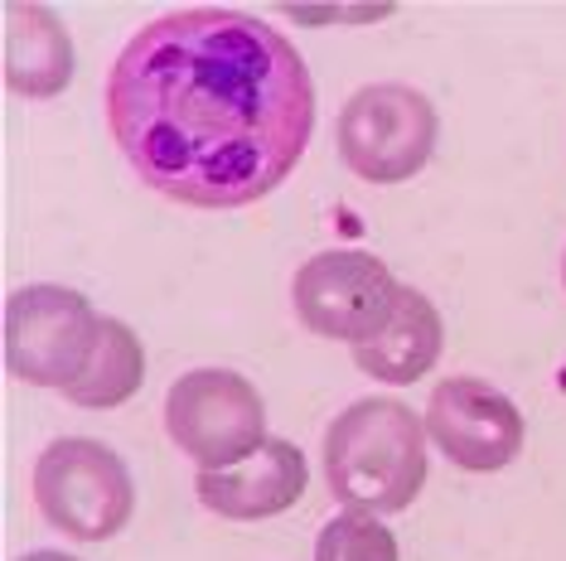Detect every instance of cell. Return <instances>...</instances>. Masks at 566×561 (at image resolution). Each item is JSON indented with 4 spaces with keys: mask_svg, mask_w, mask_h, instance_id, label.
I'll return each instance as SVG.
<instances>
[{
    "mask_svg": "<svg viewBox=\"0 0 566 561\" xmlns=\"http://www.w3.org/2000/svg\"><path fill=\"white\" fill-rule=\"evenodd\" d=\"M102 315L69 286H24L6 300V368L20 382L69 392L87 373Z\"/></svg>",
    "mask_w": 566,
    "mask_h": 561,
    "instance_id": "cell-4",
    "label": "cell"
},
{
    "mask_svg": "<svg viewBox=\"0 0 566 561\" xmlns=\"http://www.w3.org/2000/svg\"><path fill=\"white\" fill-rule=\"evenodd\" d=\"M34 504L44 522L78 542H107L132 522L136 489L122 455L102 441L63 436L34 461Z\"/></svg>",
    "mask_w": 566,
    "mask_h": 561,
    "instance_id": "cell-3",
    "label": "cell"
},
{
    "mask_svg": "<svg viewBox=\"0 0 566 561\" xmlns=\"http://www.w3.org/2000/svg\"><path fill=\"white\" fill-rule=\"evenodd\" d=\"M427 436L450 465L494 475L523 451V412L484 378H446L427 402Z\"/></svg>",
    "mask_w": 566,
    "mask_h": 561,
    "instance_id": "cell-8",
    "label": "cell"
},
{
    "mask_svg": "<svg viewBox=\"0 0 566 561\" xmlns=\"http://www.w3.org/2000/svg\"><path fill=\"white\" fill-rule=\"evenodd\" d=\"M441 343H446V325H441V315H436V305L421 296V290L397 286L388 320L373 329L368 339L354 343V363L364 368L368 378L407 388V382H421V373L436 368Z\"/></svg>",
    "mask_w": 566,
    "mask_h": 561,
    "instance_id": "cell-10",
    "label": "cell"
},
{
    "mask_svg": "<svg viewBox=\"0 0 566 561\" xmlns=\"http://www.w3.org/2000/svg\"><path fill=\"white\" fill-rule=\"evenodd\" d=\"M315 561H397V538L373 514H339L319 528Z\"/></svg>",
    "mask_w": 566,
    "mask_h": 561,
    "instance_id": "cell-13",
    "label": "cell"
},
{
    "mask_svg": "<svg viewBox=\"0 0 566 561\" xmlns=\"http://www.w3.org/2000/svg\"><path fill=\"white\" fill-rule=\"evenodd\" d=\"M291 300L311 335L358 343L388 320V310L397 300V280L373 252L334 247V252H315L295 272Z\"/></svg>",
    "mask_w": 566,
    "mask_h": 561,
    "instance_id": "cell-7",
    "label": "cell"
},
{
    "mask_svg": "<svg viewBox=\"0 0 566 561\" xmlns=\"http://www.w3.org/2000/svg\"><path fill=\"white\" fill-rule=\"evenodd\" d=\"M6 83L20 97H59L73 83V40L49 6H6Z\"/></svg>",
    "mask_w": 566,
    "mask_h": 561,
    "instance_id": "cell-11",
    "label": "cell"
},
{
    "mask_svg": "<svg viewBox=\"0 0 566 561\" xmlns=\"http://www.w3.org/2000/svg\"><path fill=\"white\" fill-rule=\"evenodd\" d=\"M140 382H146V349H140L136 329L122 320H102L93 363H87V373L63 398L73 406H87V412H102V406L132 402L140 392Z\"/></svg>",
    "mask_w": 566,
    "mask_h": 561,
    "instance_id": "cell-12",
    "label": "cell"
},
{
    "mask_svg": "<svg viewBox=\"0 0 566 561\" xmlns=\"http://www.w3.org/2000/svg\"><path fill=\"white\" fill-rule=\"evenodd\" d=\"M562 276H566V266H562Z\"/></svg>",
    "mask_w": 566,
    "mask_h": 561,
    "instance_id": "cell-15",
    "label": "cell"
},
{
    "mask_svg": "<svg viewBox=\"0 0 566 561\" xmlns=\"http://www.w3.org/2000/svg\"><path fill=\"white\" fill-rule=\"evenodd\" d=\"M107 126L126 165L189 209H242L301 165L315 83L301 49L242 10H170L107 73Z\"/></svg>",
    "mask_w": 566,
    "mask_h": 561,
    "instance_id": "cell-1",
    "label": "cell"
},
{
    "mask_svg": "<svg viewBox=\"0 0 566 561\" xmlns=\"http://www.w3.org/2000/svg\"><path fill=\"white\" fill-rule=\"evenodd\" d=\"M20 561H73V557H63V552H30V557H20Z\"/></svg>",
    "mask_w": 566,
    "mask_h": 561,
    "instance_id": "cell-14",
    "label": "cell"
},
{
    "mask_svg": "<svg viewBox=\"0 0 566 561\" xmlns=\"http://www.w3.org/2000/svg\"><path fill=\"white\" fill-rule=\"evenodd\" d=\"M436 150V107L407 83H368L339 112V160L364 184H402Z\"/></svg>",
    "mask_w": 566,
    "mask_h": 561,
    "instance_id": "cell-5",
    "label": "cell"
},
{
    "mask_svg": "<svg viewBox=\"0 0 566 561\" xmlns=\"http://www.w3.org/2000/svg\"><path fill=\"white\" fill-rule=\"evenodd\" d=\"M165 431L199 469H233L266 441L262 392L228 368H195L165 398Z\"/></svg>",
    "mask_w": 566,
    "mask_h": 561,
    "instance_id": "cell-6",
    "label": "cell"
},
{
    "mask_svg": "<svg viewBox=\"0 0 566 561\" xmlns=\"http://www.w3.org/2000/svg\"><path fill=\"white\" fill-rule=\"evenodd\" d=\"M427 426L397 398H358L325 431L329 494L358 514H402L427 484Z\"/></svg>",
    "mask_w": 566,
    "mask_h": 561,
    "instance_id": "cell-2",
    "label": "cell"
},
{
    "mask_svg": "<svg viewBox=\"0 0 566 561\" xmlns=\"http://www.w3.org/2000/svg\"><path fill=\"white\" fill-rule=\"evenodd\" d=\"M195 494L218 518H233V522L276 518L305 494V455L301 445L266 436L262 451L248 455L233 469H199Z\"/></svg>",
    "mask_w": 566,
    "mask_h": 561,
    "instance_id": "cell-9",
    "label": "cell"
}]
</instances>
